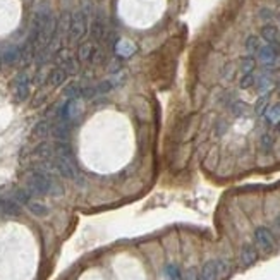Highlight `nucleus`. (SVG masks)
<instances>
[{
	"mask_svg": "<svg viewBox=\"0 0 280 280\" xmlns=\"http://www.w3.org/2000/svg\"><path fill=\"white\" fill-rule=\"evenodd\" d=\"M0 64H2V52H0Z\"/></svg>",
	"mask_w": 280,
	"mask_h": 280,
	"instance_id": "obj_33",
	"label": "nucleus"
},
{
	"mask_svg": "<svg viewBox=\"0 0 280 280\" xmlns=\"http://www.w3.org/2000/svg\"><path fill=\"white\" fill-rule=\"evenodd\" d=\"M81 93H83V88L78 85V83H71V85H67L64 90V94L69 98V100H72V98L78 100V96H81Z\"/></svg>",
	"mask_w": 280,
	"mask_h": 280,
	"instance_id": "obj_21",
	"label": "nucleus"
},
{
	"mask_svg": "<svg viewBox=\"0 0 280 280\" xmlns=\"http://www.w3.org/2000/svg\"><path fill=\"white\" fill-rule=\"evenodd\" d=\"M268 103H270V93L261 94V96L256 100V103H254V114H256V115H263L265 112H267Z\"/></svg>",
	"mask_w": 280,
	"mask_h": 280,
	"instance_id": "obj_19",
	"label": "nucleus"
},
{
	"mask_svg": "<svg viewBox=\"0 0 280 280\" xmlns=\"http://www.w3.org/2000/svg\"><path fill=\"white\" fill-rule=\"evenodd\" d=\"M218 277V270H217V261L215 260H210L203 265L201 272L198 275V280H217Z\"/></svg>",
	"mask_w": 280,
	"mask_h": 280,
	"instance_id": "obj_12",
	"label": "nucleus"
},
{
	"mask_svg": "<svg viewBox=\"0 0 280 280\" xmlns=\"http://www.w3.org/2000/svg\"><path fill=\"white\" fill-rule=\"evenodd\" d=\"M28 210H30L33 215H36V217H45L48 213V208L45 205H41V203H38V201H30L28 203Z\"/></svg>",
	"mask_w": 280,
	"mask_h": 280,
	"instance_id": "obj_22",
	"label": "nucleus"
},
{
	"mask_svg": "<svg viewBox=\"0 0 280 280\" xmlns=\"http://www.w3.org/2000/svg\"><path fill=\"white\" fill-rule=\"evenodd\" d=\"M88 19L90 17L81 9H78L74 14H71V23H69L67 34L72 41H79L81 38H85L86 31H88Z\"/></svg>",
	"mask_w": 280,
	"mask_h": 280,
	"instance_id": "obj_2",
	"label": "nucleus"
},
{
	"mask_svg": "<svg viewBox=\"0 0 280 280\" xmlns=\"http://www.w3.org/2000/svg\"><path fill=\"white\" fill-rule=\"evenodd\" d=\"M165 275L169 280H183V275H181V270L177 265H167Z\"/></svg>",
	"mask_w": 280,
	"mask_h": 280,
	"instance_id": "obj_26",
	"label": "nucleus"
},
{
	"mask_svg": "<svg viewBox=\"0 0 280 280\" xmlns=\"http://www.w3.org/2000/svg\"><path fill=\"white\" fill-rule=\"evenodd\" d=\"M254 85L258 86V90H260V93H268V90L272 88V85H274V81H272V78H268V76H261V78L256 79V83Z\"/></svg>",
	"mask_w": 280,
	"mask_h": 280,
	"instance_id": "obj_25",
	"label": "nucleus"
},
{
	"mask_svg": "<svg viewBox=\"0 0 280 280\" xmlns=\"http://www.w3.org/2000/svg\"><path fill=\"white\" fill-rule=\"evenodd\" d=\"M94 52H96V45H93L92 41L83 43L81 47L78 48V61L79 62H90L93 59Z\"/></svg>",
	"mask_w": 280,
	"mask_h": 280,
	"instance_id": "obj_15",
	"label": "nucleus"
},
{
	"mask_svg": "<svg viewBox=\"0 0 280 280\" xmlns=\"http://www.w3.org/2000/svg\"><path fill=\"white\" fill-rule=\"evenodd\" d=\"M227 127H229V125H227V122L220 119V121L217 122V125H215V132H217V136H222L223 132L227 131Z\"/></svg>",
	"mask_w": 280,
	"mask_h": 280,
	"instance_id": "obj_30",
	"label": "nucleus"
},
{
	"mask_svg": "<svg viewBox=\"0 0 280 280\" xmlns=\"http://www.w3.org/2000/svg\"><path fill=\"white\" fill-rule=\"evenodd\" d=\"M279 21H280V12H279Z\"/></svg>",
	"mask_w": 280,
	"mask_h": 280,
	"instance_id": "obj_34",
	"label": "nucleus"
},
{
	"mask_svg": "<svg viewBox=\"0 0 280 280\" xmlns=\"http://www.w3.org/2000/svg\"><path fill=\"white\" fill-rule=\"evenodd\" d=\"M30 88H31V81L28 74H19L16 78V83H14V96H16L17 101H24L28 96H30Z\"/></svg>",
	"mask_w": 280,
	"mask_h": 280,
	"instance_id": "obj_5",
	"label": "nucleus"
},
{
	"mask_svg": "<svg viewBox=\"0 0 280 280\" xmlns=\"http://www.w3.org/2000/svg\"><path fill=\"white\" fill-rule=\"evenodd\" d=\"M67 71H65L64 67H61V65H57V67H54L50 72H48L47 76V83L50 86H54V88H57V86L64 85L65 81H67Z\"/></svg>",
	"mask_w": 280,
	"mask_h": 280,
	"instance_id": "obj_7",
	"label": "nucleus"
},
{
	"mask_svg": "<svg viewBox=\"0 0 280 280\" xmlns=\"http://www.w3.org/2000/svg\"><path fill=\"white\" fill-rule=\"evenodd\" d=\"M256 260H258L256 248L251 246V244H246V246L243 248V251H241V263H243L244 267H249V265H253Z\"/></svg>",
	"mask_w": 280,
	"mask_h": 280,
	"instance_id": "obj_13",
	"label": "nucleus"
},
{
	"mask_svg": "<svg viewBox=\"0 0 280 280\" xmlns=\"http://www.w3.org/2000/svg\"><path fill=\"white\" fill-rule=\"evenodd\" d=\"M234 74H236V69H234L232 64H227L225 67L222 69V76H223L225 79H232Z\"/></svg>",
	"mask_w": 280,
	"mask_h": 280,
	"instance_id": "obj_29",
	"label": "nucleus"
},
{
	"mask_svg": "<svg viewBox=\"0 0 280 280\" xmlns=\"http://www.w3.org/2000/svg\"><path fill=\"white\" fill-rule=\"evenodd\" d=\"M0 213H3V215L16 217V215H19V213H21V206L17 205L16 201H12V199L0 198Z\"/></svg>",
	"mask_w": 280,
	"mask_h": 280,
	"instance_id": "obj_14",
	"label": "nucleus"
},
{
	"mask_svg": "<svg viewBox=\"0 0 280 280\" xmlns=\"http://www.w3.org/2000/svg\"><path fill=\"white\" fill-rule=\"evenodd\" d=\"M186 280H198V275H196V270H194V268H189V270H187Z\"/></svg>",
	"mask_w": 280,
	"mask_h": 280,
	"instance_id": "obj_32",
	"label": "nucleus"
},
{
	"mask_svg": "<svg viewBox=\"0 0 280 280\" xmlns=\"http://www.w3.org/2000/svg\"><path fill=\"white\" fill-rule=\"evenodd\" d=\"M279 55H280L279 45H265V47H260V50H258V57L265 64V67L268 69L279 67Z\"/></svg>",
	"mask_w": 280,
	"mask_h": 280,
	"instance_id": "obj_3",
	"label": "nucleus"
},
{
	"mask_svg": "<svg viewBox=\"0 0 280 280\" xmlns=\"http://www.w3.org/2000/svg\"><path fill=\"white\" fill-rule=\"evenodd\" d=\"M230 112H232L236 117H239V115H243L244 112H246V103H243V101H232V103H230Z\"/></svg>",
	"mask_w": 280,
	"mask_h": 280,
	"instance_id": "obj_28",
	"label": "nucleus"
},
{
	"mask_svg": "<svg viewBox=\"0 0 280 280\" xmlns=\"http://www.w3.org/2000/svg\"><path fill=\"white\" fill-rule=\"evenodd\" d=\"M267 119L270 124H279L280 122V103L272 105L267 110Z\"/></svg>",
	"mask_w": 280,
	"mask_h": 280,
	"instance_id": "obj_23",
	"label": "nucleus"
},
{
	"mask_svg": "<svg viewBox=\"0 0 280 280\" xmlns=\"http://www.w3.org/2000/svg\"><path fill=\"white\" fill-rule=\"evenodd\" d=\"M260 16H261V19H272L274 12H272L270 9H261V10H260Z\"/></svg>",
	"mask_w": 280,
	"mask_h": 280,
	"instance_id": "obj_31",
	"label": "nucleus"
},
{
	"mask_svg": "<svg viewBox=\"0 0 280 280\" xmlns=\"http://www.w3.org/2000/svg\"><path fill=\"white\" fill-rule=\"evenodd\" d=\"M78 59H74L72 55L65 54V52L59 50V65L64 67L67 71V74H76L79 69V64H78Z\"/></svg>",
	"mask_w": 280,
	"mask_h": 280,
	"instance_id": "obj_6",
	"label": "nucleus"
},
{
	"mask_svg": "<svg viewBox=\"0 0 280 280\" xmlns=\"http://www.w3.org/2000/svg\"><path fill=\"white\" fill-rule=\"evenodd\" d=\"M33 155L36 156L38 160H50V158H54V145L52 143H48V141H41L40 145H36L34 146V150H33Z\"/></svg>",
	"mask_w": 280,
	"mask_h": 280,
	"instance_id": "obj_10",
	"label": "nucleus"
},
{
	"mask_svg": "<svg viewBox=\"0 0 280 280\" xmlns=\"http://www.w3.org/2000/svg\"><path fill=\"white\" fill-rule=\"evenodd\" d=\"M254 83H256V78L253 76V72H248V74H243V78H241L239 81V86L243 90H248V88H253Z\"/></svg>",
	"mask_w": 280,
	"mask_h": 280,
	"instance_id": "obj_27",
	"label": "nucleus"
},
{
	"mask_svg": "<svg viewBox=\"0 0 280 280\" xmlns=\"http://www.w3.org/2000/svg\"><path fill=\"white\" fill-rule=\"evenodd\" d=\"M254 67H256V61H254L253 55H248V57L241 59V72H243V74L253 72Z\"/></svg>",
	"mask_w": 280,
	"mask_h": 280,
	"instance_id": "obj_20",
	"label": "nucleus"
},
{
	"mask_svg": "<svg viewBox=\"0 0 280 280\" xmlns=\"http://www.w3.org/2000/svg\"><path fill=\"white\" fill-rule=\"evenodd\" d=\"M26 187L31 194L36 196H62L64 194V187L59 183L57 176H52L43 170H38L33 167L30 174L26 177Z\"/></svg>",
	"mask_w": 280,
	"mask_h": 280,
	"instance_id": "obj_1",
	"label": "nucleus"
},
{
	"mask_svg": "<svg viewBox=\"0 0 280 280\" xmlns=\"http://www.w3.org/2000/svg\"><path fill=\"white\" fill-rule=\"evenodd\" d=\"M274 143H275L274 136H272L270 132H265V134L260 138V150H261V153L268 155V153L272 152V148H274Z\"/></svg>",
	"mask_w": 280,
	"mask_h": 280,
	"instance_id": "obj_18",
	"label": "nucleus"
},
{
	"mask_svg": "<svg viewBox=\"0 0 280 280\" xmlns=\"http://www.w3.org/2000/svg\"><path fill=\"white\" fill-rule=\"evenodd\" d=\"M21 61V47L17 45H9L5 50L2 52V64L12 65Z\"/></svg>",
	"mask_w": 280,
	"mask_h": 280,
	"instance_id": "obj_9",
	"label": "nucleus"
},
{
	"mask_svg": "<svg viewBox=\"0 0 280 280\" xmlns=\"http://www.w3.org/2000/svg\"><path fill=\"white\" fill-rule=\"evenodd\" d=\"M10 199L16 201L17 205H28L31 201V192L28 189H14L10 192Z\"/></svg>",
	"mask_w": 280,
	"mask_h": 280,
	"instance_id": "obj_16",
	"label": "nucleus"
},
{
	"mask_svg": "<svg viewBox=\"0 0 280 280\" xmlns=\"http://www.w3.org/2000/svg\"><path fill=\"white\" fill-rule=\"evenodd\" d=\"M254 241H256L258 248L265 253H270V251L275 249V237L267 227H258L254 230Z\"/></svg>",
	"mask_w": 280,
	"mask_h": 280,
	"instance_id": "obj_4",
	"label": "nucleus"
},
{
	"mask_svg": "<svg viewBox=\"0 0 280 280\" xmlns=\"http://www.w3.org/2000/svg\"><path fill=\"white\" fill-rule=\"evenodd\" d=\"M279 41H280V34H279Z\"/></svg>",
	"mask_w": 280,
	"mask_h": 280,
	"instance_id": "obj_35",
	"label": "nucleus"
},
{
	"mask_svg": "<svg viewBox=\"0 0 280 280\" xmlns=\"http://www.w3.org/2000/svg\"><path fill=\"white\" fill-rule=\"evenodd\" d=\"M279 34H280V31L277 30V26H274V24H265V26L261 28V38H263L268 45H279L280 47Z\"/></svg>",
	"mask_w": 280,
	"mask_h": 280,
	"instance_id": "obj_11",
	"label": "nucleus"
},
{
	"mask_svg": "<svg viewBox=\"0 0 280 280\" xmlns=\"http://www.w3.org/2000/svg\"><path fill=\"white\" fill-rule=\"evenodd\" d=\"M52 132V124L50 121H40L33 127V138H45Z\"/></svg>",
	"mask_w": 280,
	"mask_h": 280,
	"instance_id": "obj_17",
	"label": "nucleus"
},
{
	"mask_svg": "<svg viewBox=\"0 0 280 280\" xmlns=\"http://www.w3.org/2000/svg\"><path fill=\"white\" fill-rule=\"evenodd\" d=\"M92 38L93 41H101L105 38V34H107V30H105V23H103V17L100 16V14H96V16L93 17V23H92Z\"/></svg>",
	"mask_w": 280,
	"mask_h": 280,
	"instance_id": "obj_8",
	"label": "nucleus"
},
{
	"mask_svg": "<svg viewBox=\"0 0 280 280\" xmlns=\"http://www.w3.org/2000/svg\"><path fill=\"white\" fill-rule=\"evenodd\" d=\"M244 47H246V50L249 52V54H254V52L260 50V38L254 36V34H251V36L246 38V43H244Z\"/></svg>",
	"mask_w": 280,
	"mask_h": 280,
	"instance_id": "obj_24",
	"label": "nucleus"
}]
</instances>
